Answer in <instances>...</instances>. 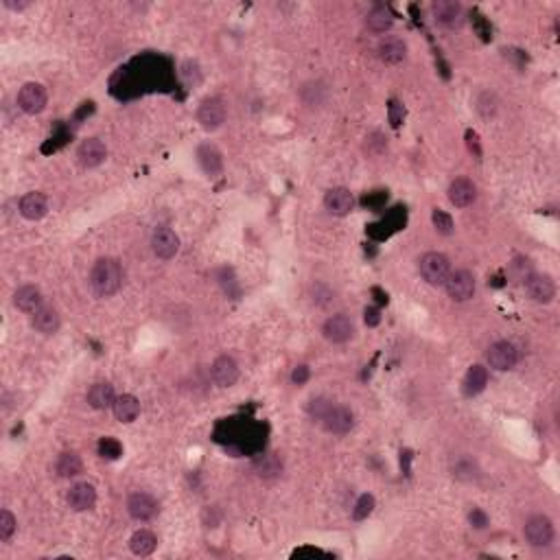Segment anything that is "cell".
Masks as SVG:
<instances>
[{
	"mask_svg": "<svg viewBox=\"0 0 560 560\" xmlns=\"http://www.w3.org/2000/svg\"><path fill=\"white\" fill-rule=\"evenodd\" d=\"M523 534H525V541L532 547H537V549L549 547L554 543V537H556L554 523L547 517H543V514L529 519L525 523V527H523Z\"/></svg>",
	"mask_w": 560,
	"mask_h": 560,
	"instance_id": "277c9868",
	"label": "cell"
},
{
	"mask_svg": "<svg viewBox=\"0 0 560 560\" xmlns=\"http://www.w3.org/2000/svg\"><path fill=\"white\" fill-rule=\"evenodd\" d=\"M401 121H403V105L398 101H390V123L398 127Z\"/></svg>",
	"mask_w": 560,
	"mask_h": 560,
	"instance_id": "ab89813d",
	"label": "cell"
},
{
	"mask_svg": "<svg viewBox=\"0 0 560 560\" xmlns=\"http://www.w3.org/2000/svg\"><path fill=\"white\" fill-rule=\"evenodd\" d=\"M322 425L329 433H337V435H344L348 433L352 427H355V414L348 409V407H342V405H333L329 409V414L322 418Z\"/></svg>",
	"mask_w": 560,
	"mask_h": 560,
	"instance_id": "4fadbf2b",
	"label": "cell"
},
{
	"mask_svg": "<svg viewBox=\"0 0 560 560\" xmlns=\"http://www.w3.org/2000/svg\"><path fill=\"white\" fill-rule=\"evenodd\" d=\"M5 5H7L9 9H18V11H20V9H24L28 3H11V0H5Z\"/></svg>",
	"mask_w": 560,
	"mask_h": 560,
	"instance_id": "7bdbcfd3",
	"label": "cell"
},
{
	"mask_svg": "<svg viewBox=\"0 0 560 560\" xmlns=\"http://www.w3.org/2000/svg\"><path fill=\"white\" fill-rule=\"evenodd\" d=\"M324 206H327V211L335 217H346L352 208H355V197L352 193L344 186H335L331 191H327L324 195Z\"/></svg>",
	"mask_w": 560,
	"mask_h": 560,
	"instance_id": "9a60e30c",
	"label": "cell"
},
{
	"mask_svg": "<svg viewBox=\"0 0 560 560\" xmlns=\"http://www.w3.org/2000/svg\"><path fill=\"white\" fill-rule=\"evenodd\" d=\"M366 140H368V142H366V152H368V154H372V156H379V154H383V149H386V147H388V142L383 140V136H381V134H376V132H374V134H370Z\"/></svg>",
	"mask_w": 560,
	"mask_h": 560,
	"instance_id": "e575fe53",
	"label": "cell"
},
{
	"mask_svg": "<svg viewBox=\"0 0 560 560\" xmlns=\"http://www.w3.org/2000/svg\"><path fill=\"white\" fill-rule=\"evenodd\" d=\"M468 521L475 529H484L488 525V514L484 510H480V508H473V510H470V514H468Z\"/></svg>",
	"mask_w": 560,
	"mask_h": 560,
	"instance_id": "74e56055",
	"label": "cell"
},
{
	"mask_svg": "<svg viewBox=\"0 0 560 560\" xmlns=\"http://www.w3.org/2000/svg\"><path fill=\"white\" fill-rule=\"evenodd\" d=\"M107 158V147L101 138H85L77 149V162L83 169H95Z\"/></svg>",
	"mask_w": 560,
	"mask_h": 560,
	"instance_id": "30bf717a",
	"label": "cell"
},
{
	"mask_svg": "<svg viewBox=\"0 0 560 560\" xmlns=\"http://www.w3.org/2000/svg\"><path fill=\"white\" fill-rule=\"evenodd\" d=\"M114 416L116 421L121 423H134L140 414V401L132 394H123V396H116L114 401Z\"/></svg>",
	"mask_w": 560,
	"mask_h": 560,
	"instance_id": "603a6c76",
	"label": "cell"
},
{
	"mask_svg": "<svg viewBox=\"0 0 560 560\" xmlns=\"http://www.w3.org/2000/svg\"><path fill=\"white\" fill-rule=\"evenodd\" d=\"M123 287V268L116 258H99L90 270V289L97 298H112Z\"/></svg>",
	"mask_w": 560,
	"mask_h": 560,
	"instance_id": "6da1fadb",
	"label": "cell"
},
{
	"mask_svg": "<svg viewBox=\"0 0 560 560\" xmlns=\"http://www.w3.org/2000/svg\"><path fill=\"white\" fill-rule=\"evenodd\" d=\"M309 376H311L309 366H296L291 372V381L296 383V386H305V383L309 381Z\"/></svg>",
	"mask_w": 560,
	"mask_h": 560,
	"instance_id": "f35d334b",
	"label": "cell"
},
{
	"mask_svg": "<svg viewBox=\"0 0 560 560\" xmlns=\"http://www.w3.org/2000/svg\"><path fill=\"white\" fill-rule=\"evenodd\" d=\"M466 144H468V149H470V152H475V156H482V149H480V136H477L473 130H468V132H466Z\"/></svg>",
	"mask_w": 560,
	"mask_h": 560,
	"instance_id": "b9f144b4",
	"label": "cell"
},
{
	"mask_svg": "<svg viewBox=\"0 0 560 560\" xmlns=\"http://www.w3.org/2000/svg\"><path fill=\"white\" fill-rule=\"evenodd\" d=\"M66 501H68L70 510H75V512H85V510H90V508L97 504V490H95L93 484L79 482V484H75V486L68 490Z\"/></svg>",
	"mask_w": 560,
	"mask_h": 560,
	"instance_id": "e0dca14e",
	"label": "cell"
},
{
	"mask_svg": "<svg viewBox=\"0 0 560 560\" xmlns=\"http://www.w3.org/2000/svg\"><path fill=\"white\" fill-rule=\"evenodd\" d=\"M55 468H57V475H60V477L70 480V477H77L81 473L83 464H81V458L75 451H66V453H62L60 458H57Z\"/></svg>",
	"mask_w": 560,
	"mask_h": 560,
	"instance_id": "f1b7e54d",
	"label": "cell"
},
{
	"mask_svg": "<svg viewBox=\"0 0 560 560\" xmlns=\"http://www.w3.org/2000/svg\"><path fill=\"white\" fill-rule=\"evenodd\" d=\"M477 110H480V114L484 116V119H488V116H492L495 112H497V101H495V97L492 95H482L480 97V101H477Z\"/></svg>",
	"mask_w": 560,
	"mask_h": 560,
	"instance_id": "d590c367",
	"label": "cell"
},
{
	"mask_svg": "<svg viewBox=\"0 0 560 560\" xmlns=\"http://www.w3.org/2000/svg\"><path fill=\"white\" fill-rule=\"evenodd\" d=\"M99 453H101L103 458L116 460V458L123 453V447H121L114 438H103V440L99 442Z\"/></svg>",
	"mask_w": 560,
	"mask_h": 560,
	"instance_id": "836d02e7",
	"label": "cell"
},
{
	"mask_svg": "<svg viewBox=\"0 0 560 560\" xmlns=\"http://www.w3.org/2000/svg\"><path fill=\"white\" fill-rule=\"evenodd\" d=\"M16 527H18V521H16V517L9 510L0 512V539L9 541L14 537V532H16Z\"/></svg>",
	"mask_w": 560,
	"mask_h": 560,
	"instance_id": "d6a6232c",
	"label": "cell"
},
{
	"mask_svg": "<svg viewBox=\"0 0 560 560\" xmlns=\"http://www.w3.org/2000/svg\"><path fill=\"white\" fill-rule=\"evenodd\" d=\"M331 407H333V403H331L329 398L317 396V398H313V401L309 403L307 411H309V416H311L313 421H319V423H322V418L329 414V409H331Z\"/></svg>",
	"mask_w": 560,
	"mask_h": 560,
	"instance_id": "4dcf8cb0",
	"label": "cell"
},
{
	"mask_svg": "<svg viewBox=\"0 0 560 560\" xmlns=\"http://www.w3.org/2000/svg\"><path fill=\"white\" fill-rule=\"evenodd\" d=\"M488 383V370L480 364L470 366L466 376H464V394L466 396H477L480 392H484Z\"/></svg>",
	"mask_w": 560,
	"mask_h": 560,
	"instance_id": "484cf974",
	"label": "cell"
},
{
	"mask_svg": "<svg viewBox=\"0 0 560 560\" xmlns=\"http://www.w3.org/2000/svg\"><path fill=\"white\" fill-rule=\"evenodd\" d=\"M435 22L447 28H460L464 24V7L455 0H435L431 5Z\"/></svg>",
	"mask_w": 560,
	"mask_h": 560,
	"instance_id": "8fae6325",
	"label": "cell"
},
{
	"mask_svg": "<svg viewBox=\"0 0 560 560\" xmlns=\"http://www.w3.org/2000/svg\"><path fill=\"white\" fill-rule=\"evenodd\" d=\"M33 329L42 335H53L60 329V313H57L53 307H42L40 311L33 313Z\"/></svg>",
	"mask_w": 560,
	"mask_h": 560,
	"instance_id": "cb8c5ba5",
	"label": "cell"
},
{
	"mask_svg": "<svg viewBox=\"0 0 560 560\" xmlns=\"http://www.w3.org/2000/svg\"><path fill=\"white\" fill-rule=\"evenodd\" d=\"M392 22H394L392 11L388 7H381V5L372 7L368 11V18H366L368 28H370V31H374V33H386L388 28L392 26Z\"/></svg>",
	"mask_w": 560,
	"mask_h": 560,
	"instance_id": "83f0119b",
	"label": "cell"
},
{
	"mask_svg": "<svg viewBox=\"0 0 560 560\" xmlns=\"http://www.w3.org/2000/svg\"><path fill=\"white\" fill-rule=\"evenodd\" d=\"M322 335L327 337L331 344H346L348 339H352V335H355V324H352V319L344 313L331 315L327 322H324Z\"/></svg>",
	"mask_w": 560,
	"mask_h": 560,
	"instance_id": "9c48e42d",
	"label": "cell"
},
{
	"mask_svg": "<svg viewBox=\"0 0 560 560\" xmlns=\"http://www.w3.org/2000/svg\"><path fill=\"white\" fill-rule=\"evenodd\" d=\"M114 401H116V394H114V388L110 383H95V386L88 390V403L95 409H110L114 407Z\"/></svg>",
	"mask_w": 560,
	"mask_h": 560,
	"instance_id": "d4e9b609",
	"label": "cell"
},
{
	"mask_svg": "<svg viewBox=\"0 0 560 560\" xmlns=\"http://www.w3.org/2000/svg\"><path fill=\"white\" fill-rule=\"evenodd\" d=\"M197 121L204 130H217L226 121V103L219 97H206L197 107Z\"/></svg>",
	"mask_w": 560,
	"mask_h": 560,
	"instance_id": "52a82bcc",
	"label": "cell"
},
{
	"mask_svg": "<svg viewBox=\"0 0 560 560\" xmlns=\"http://www.w3.org/2000/svg\"><path fill=\"white\" fill-rule=\"evenodd\" d=\"M445 289L449 293V298L453 302H466L475 296V289H477V282H475V276L473 272L468 270H455L447 276L445 280Z\"/></svg>",
	"mask_w": 560,
	"mask_h": 560,
	"instance_id": "3957f363",
	"label": "cell"
},
{
	"mask_svg": "<svg viewBox=\"0 0 560 560\" xmlns=\"http://www.w3.org/2000/svg\"><path fill=\"white\" fill-rule=\"evenodd\" d=\"M488 366L497 372H506V370H512L519 361V350L514 348L512 342H495L490 348H488Z\"/></svg>",
	"mask_w": 560,
	"mask_h": 560,
	"instance_id": "8992f818",
	"label": "cell"
},
{
	"mask_svg": "<svg viewBox=\"0 0 560 560\" xmlns=\"http://www.w3.org/2000/svg\"><path fill=\"white\" fill-rule=\"evenodd\" d=\"M46 88L42 83H36V81H28L20 88L18 93V107L24 112V114H40L44 107H46Z\"/></svg>",
	"mask_w": 560,
	"mask_h": 560,
	"instance_id": "5b68a950",
	"label": "cell"
},
{
	"mask_svg": "<svg viewBox=\"0 0 560 560\" xmlns=\"http://www.w3.org/2000/svg\"><path fill=\"white\" fill-rule=\"evenodd\" d=\"M525 293L529 300H534L539 305H549L556 296V285L547 274H529L523 282Z\"/></svg>",
	"mask_w": 560,
	"mask_h": 560,
	"instance_id": "ba28073f",
	"label": "cell"
},
{
	"mask_svg": "<svg viewBox=\"0 0 560 560\" xmlns=\"http://www.w3.org/2000/svg\"><path fill=\"white\" fill-rule=\"evenodd\" d=\"M127 512L134 521H152L158 514V501L147 492H132L127 499Z\"/></svg>",
	"mask_w": 560,
	"mask_h": 560,
	"instance_id": "7c38bea8",
	"label": "cell"
},
{
	"mask_svg": "<svg viewBox=\"0 0 560 560\" xmlns=\"http://www.w3.org/2000/svg\"><path fill=\"white\" fill-rule=\"evenodd\" d=\"M156 547H158V539L154 532H149V529H138V532H134L130 539V549L136 556H149L156 551Z\"/></svg>",
	"mask_w": 560,
	"mask_h": 560,
	"instance_id": "4316f807",
	"label": "cell"
},
{
	"mask_svg": "<svg viewBox=\"0 0 560 560\" xmlns=\"http://www.w3.org/2000/svg\"><path fill=\"white\" fill-rule=\"evenodd\" d=\"M374 506H376V501H374L372 495H368V492L361 495V497L357 499L355 508H352V519H355V521H366V519L372 514Z\"/></svg>",
	"mask_w": 560,
	"mask_h": 560,
	"instance_id": "f546056e",
	"label": "cell"
},
{
	"mask_svg": "<svg viewBox=\"0 0 560 560\" xmlns=\"http://www.w3.org/2000/svg\"><path fill=\"white\" fill-rule=\"evenodd\" d=\"M197 160H199L201 169L208 173L211 178H213V175H219L221 169H223V158H221L217 147L211 144V142H206V144L199 147V149H197Z\"/></svg>",
	"mask_w": 560,
	"mask_h": 560,
	"instance_id": "44dd1931",
	"label": "cell"
},
{
	"mask_svg": "<svg viewBox=\"0 0 560 560\" xmlns=\"http://www.w3.org/2000/svg\"><path fill=\"white\" fill-rule=\"evenodd\" d=\"M48 213V199L33 191V193H26L22 199H20V215L28 221H38L42 219L44 215Z\"/></svg>",
	"mask_w": 560,
	"mask_h": 560,
	"instance_id": "d6986e66",
	"label": "cell"
},
{
	"mask_svg": "<svg viewBox=\"0 0 560 560\" xmlns=\"http://www.w3.org/2000/svg\"><path fill=\"white\" fill-rule=\"evenodd\" d=\"M364 319L368 327H376V324L381 322V311L376 307H366L364 309Z\"/></svg>",
	"mask_w": 560,
	"mask_h": 560,
	"instance_id": "60d3db41",
	"label": "cell"
},
{
	"mask_svg": "<svg viewBox=\"0 0 560 560\" xmlns=\"http://www.w3.org/2000/svg\"><path fill=\"white\" fill-rule=\"evenodd\" d=\"M211 374H213V381L219 388H232L239 379V364L234 361L230 355H221L213 361Z\"/></svg>",
	"mask_w": 560,
	"mask_h": 560,
	"instance_id": "2e32d148",
	"label": "cell"
},
{
	"mask_svg": "<svg viewBox=\"0 0 560 560\" xmlns=\"http://www.w3.org/2000/svg\"><path fill=\"white\" fill-rule=\"evenodd\" d=\"M405 55H407V46L401 38H386V40H381L379 44V57H381V62H386V64H401L405 60Z\"/></svg>",
	"mask_w": 560,
	"mask_h": 560,
	"instance_id": "7402d4cb",
	"label": "cell"
},
{
	"mask_svg": "<svg viewBox=\"0 0 560 560\" xmlns=\"http://www.w3.org/2000/svg\"><path fill=\"white\" fill-rule=\"evenodd\" d=\"M453 470H455L453 475H455L458 480H466V482H468V480L475 477V464H470V462H460Z\"/></svg>",
	"mask_w": 560,
	"mask_h": 560,
	"instance_id": "8d00e7d4",
	"label": "cell"
},
{
	"mask_svg": "<svg viewBox=\"0 0 560 560\" xmlns=\"http://www.w3.org/2000/svg\"><path fill=\"white\" fill-rule=\"evenodd\" d=\"M152 250H154V254L158 256V258H162V260H169V258H173L175 254H178V250H180V237L178 234H175L171 228H158L156 232H154V237H152Z\"/></svg>",
	"mask_w": 560,
	"mask_h": 560,
	"instance_id": "5bb4252c",
	"label": "cell"
},
{
	"mask_svg": "<svg viewBox=\"0 0 560 560\" xmlns=\"http://www.w3.org/2000/svg\"><path fill=\"white\" fill-rule=\"evenodd\" d=\"M418 272H421L425 282H429L433 287H440V285H445L447 276L451 274V263H449V258L445 254L427 252L418 260Z\"/></svg>",
	"mask_w": 560,
	"mask_h": 560,
	"instance_id": "7a4b0ae2",
	"label": "cell"
},
{
	"mask_svg": "<svg viewBox=\"0 0 560 560\" xmlns=\"http://www.w3.org/2000/svg\"><path fill=\"white\" fill-rule=\"evenodd\" d=\"M447 195L455 208H468V206L477 199V186L466 178H458L449 184Z\"/></svg>",
	"mask_w": 560,
	"mask_h": 560,
	"instance_id": "ac0fdd59",
	"label": "cell"
},
{
	"mask_svg": "<svg viewBox=\"0 0 560 560\" xmlns=\"http://www.w3.org/2000/svg\"><path fill=\"white\" fill-rule=\"evenodd\" d=\"M14 305H16L18 311L33 315L36 311H40L44 307L42 305V291L38 287H33V285H24V287H20L14 293Z\"/></svg>",
	"mask_w": 560,
	"mask_h": 560,
	"instance_id": "ffe728a7",
	"label": "cell"
},
{
	"mask_svg": "<svg viewBox=\"0 0 560 560\" xmlns=\"http://www.w3.org/2000/svg\"><path fill=\"white\" fill-rule=\"evenodd\" d=\"M431 221H433V228H435L440 234H451V232H453V219H451V215H447L445 211L433 208Z\"/></svg>",
	"mask_w": 560,
	"mask_h": 560,
	"instance_id": "1f68e13d",
	"label": "cell"
}]
</instances>
